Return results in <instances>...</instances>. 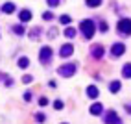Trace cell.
Instances as JSON below:
<instances>
[{
	"instance_id": "cell-3",
	"label": "cell",
	"mask_w": 131,
	"mask_h": 124,
	"mask_svg": "<svg viewBox=\"0 0 131 124\" xmlns=\"http://www.w3.org/2000/svg\"><path fill=\"white\" fill-rule=\"evenodd\" d=\"M30 17H31V15H30V11H22L20 19H22V21H30Z\"/></svg>"
},
{
	"instance_id": "cell-4",
	"label": "cell",
	"mask_w": 131,
	"mask_h": 124,
	"mask_svg": "<svg viewBox=\"0 0 131 124\" xmlns=\"http://www.w3.org/2000/svg\"><path fill=\"white\" fill-rule=\"evenodd\" d=\"M113 52H115V54H122V52H124V48H122V45H116L115 48H113Z\"/></svg>"
},
{
	"instance_id": "cell-7",
	"label": "cell",
	"mask_w": 131,
	"mask_h": 124,
	"mask_svg": "<svg viewBox=\"0 0 131 124\" xmlns=\"http://www.w3.org/2000/svg\"><path fill=\"white\" fill-rule=\"evenodd\" d=\"M89 4L91 6H96V4H98V0H89Z\"/></svg>"
},
{
	"instance_id": "cell-6",
	"label": "cell",
	"mask_w": 131,
	"mask_h": 124,
	"mask_svg": "<svg viewBox=\"0 0 131 124\" xmlns=\"http://www.w3.org/2000/svg\"><path fill=\"white\" fill-rule=\"evenodd\" d=\"M118 87H120V83H113V85H111V89H113V91H116Z\"/></svg>"
},
{
	"instance_id": "cell-5",
	"label": "cell",
	"mask_w": 131,
	"mask_h": 124,
	"mask_svg": "<svg viewBox=\"0 0 131 124\" xmlns=\"http://www.w3.org/2000/svg\"><path fill=\"white\" fill-rule=\"evenodd\" d=\"M89 94H91V96H96V89H94V87H91V89H89Z\"/></svg>"
},
{
	"instance_id": "cell-1",
	"label": "cell",
	"mask_w": 131,
	"mask_h": 124,
	"mask_svg": "<svg viewBox=\"0 0 131 124\" xmlns=\"http://www.w3.org/2000/svg\"><path fill=\"white\" fill-rule=\"evenodd\" d=\"M81 28H83V32H85L87 37H91V35H92V22H83Z\"/></svg>"
},
{
	"instance_id": "cell-2",
	"label": "cell",
	"mask_w": 131,
	"mask_h": 124,
	"mask_svg": "<svg viewBox=\"0 0 131 124\" xmlns=\"http://www.w3.org/2000/svg\"><path fill=\"white\" fill-rule=\"evenodd\" d=\"M127 28H129V21H122L120 22V30L124 32V33H127Z\"/></svg>"
}]
</instances>
